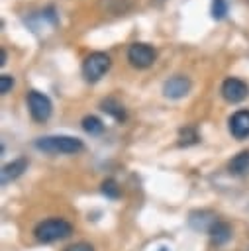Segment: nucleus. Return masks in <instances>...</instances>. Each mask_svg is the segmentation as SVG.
<instances>
[{"label":"nucleus","instance_id":"ddd939ff","mask_svg":"<svg viewBox=\"0 0 249 251\" xmlns=\"http://www.w3.org/2000/svg\"><path fill=\"white\" fill-rule=\"evenodd\" d=\"M82 129L86 133H90V135H100L104 131V124L96 116H84L82 118Z\"/></svg>","mask_w":249,"mask_h":251},{"label":"nucleus","instance_id":"2eb2a0df","mask_svg":"<svg viewBox=\"0 0 249 251\" xmlns=\"http://www.w3.org/2000/svg\"><path fill=\"white\" fill-rule=\"evenodd\" d=\"M227 14V2L225 0H212V18L222 20Z\"/></svg>","mask_w":249,"mask_h":251},{"label":"nucleus","instance_id":"39448f33","mask_svg":"<svg viewBox=\"0 0 249 251\" xmlns=\"http://www.w3.org/2000/svg\"><path fill=\"white\" fill-rule=\"evenodd\" d=\"M27 108H29V114L35 122H47L51 112H53V104H51L49 96L39 92V90L27 92Z\"/></svg>","mask_w":249,"mask_h":251},{"label":"nucleus","instance_id":"f8f14e48","mask_svg":"<svg viewBox=\"0 0 249 251\" xmlns=\"http://www.w3.org/2000/svg\"><path fill=\"white\" fill-rule=\"evenodd\" d=\"M100 108H102L106 114H110L112 118H116L118 122H124V120H125V110H124V106H122L116 98H106V100H102V102H100Z\"/></svg>","mask_w":249,"mask_h":251},{"label":"nucleus","instance_id":"0eeeda50","mask_svg":"<svg viewBox=\"0 0 249 251\" xmlns=\"http://www.w3.org/2000/svg\"><path fill=\"white\" fill-rule=\"evenodd\" d=\"M190 88H192V82L184 75H174V76H171L169 80L163 82V94L167 98H173V100L184 98L190 92Z\"/></svg>","mask_w":249,"mask_h":251},{"label":"nucleus","instance_id":"a211bd4d","mask_svg":"<svg viewBox=\"0 0 249 251\" xmlns=\"http://www.w3.org/2000/svg\"><path fill=\"white\" fill-rule=\"evenodd\" d=\"M65 251H94V247L90 245V243H84V241H80V243H75V245H69Z\"/></svg>","mask_w":249,"mask_h":251},{"label":"nucleus","instance_id":"7ed1b4c3","mask_svg":"<svg viewBox=\"0 0 249 251\" xmlns=\"http://www.w3.org/2000/svg\"><path fill=\"white\" fill-rule=\"evenodd\" d=\"M110 67H112V59H110L108 53H104V51H92L82 61V76L88 82H96V80H100L110 71Z\"/></svg>","mask_w":249,"mask_h":251},{"label":"nucleus","instance_id":"20e7f679","mask_svg":"<svg viewBox=\"0 0 249 251\" xmlns=\"http://www.w3.org/2000/svg\"><path fill=\"white\" fill-rule=\"evenodd\" d=\"M157 59V51L149 43H131L127 49V61L135 69H149Z\"/></svg>","mask_w":249,"mask_h":251},{"label":"nucleus","instance_id":"f03ea898","mask_svg":"<svg viewBox=\"0 0 249 251\" xmlns=\"http://www.w3.org/2000/svg\"><path fill=\"white\" fill-rule=\"evenodd\" d=\"M73 233V226L63 218H49L35 226L33 235L41 243H53L59 239H65Z\"/></svg>","mask_w":249,"mask_h":251},{"label":"nucleus","instance_id":"9d476101","mask_svg":"<svg viewBox=\"0 0 249 251\" xmlns=\"http://www.w3.org/2000/svg\"><path fill=\"white\" fill-rule=\"evenodd\" d=\"M229 173L235 176H243L249 173V151H239L227 165Z\"/></svg>","mask_w":249,"mask_h":251},{"label":"nucleus","instance_id":"9b49d317","mask_svg":"<svg viewBox=\"0 0 249 251\" xmlns=\"http://www.w3.org/2000/svg\"><path fill=\"white\" fill-rule=\"evenodd\" d=\"M210 237H212V241L216 245H222V243H225L231 237V227L225 222H212V226H210Z\"/></svg>","mask_w":249,"mask_h":251},{"label":"nucleus","instance_id":"4468645a","mask_svg":"<svg viewBox=\"0 0 249 251\" xmlns=\"http://www.w3.org/2000/svg\"><path fill=\"white\" fill-rule=\"evenodd\" d=\"M178 139H180V141H178L180 145H192V143L198 141V133H196L194 127L186 126V127H182V129L178 131Z\"/></svg>","mask_w":249,"mask_h":251},{"label":"nucleus","instance_id":"f3484780","mask_svg":"<svg viewBox=\"0 0 249 251\" xmlns=\"http://www.w3.org/2000/svg\"><path fill=\"white\" fill-rule=\"evenodd\" d=\"M12 86H14L12 75H0V94H8Z\"/></svg>","mask_w":249,"mask_h":251},{"label":"nucleus","instance_id":"dca6fc26","mask_svg":"<svg viewBox=\"0 0 249 251\" xmlns=\"http://www.w3.org/2000/svg\"><path fill=\"white\" fill-rule=\"evenodd\" d=\"M102 192H104L108 198H118V196H120V186H118L116 180L108 178V180L102 182Z\"/></svg>","mask_w":249,"mask_h":251},{"label":"nucleus","instance_id":"6ab92c4d","mask_svg":"<svg viewBox=\"0 0 249 251\" xmlns=\"http://www.w3.org/2000/svg\"><path fill=\"white\" fill-rule=\"evenodd\" d=\"M4 65H6V51L0 49V67H4Z\"/></svg>","mask_w":249,"mask_h":251},{"label":"nucleus","instance_id":"6e6552de","mask_svg":"<svg viewBox=\"0 0 249 251\" xmlns=\"http://www.w3.org/2000/svg\"><path fill=\"white\" fill-rule=\"evenodd\" d=\"M229 131L235 139L249 137V110H237L229 118Z\"/></svg>","mask_w":249,"mask_h":251},{"label":"nucleus","instance_id":"423d86ee","mask_svg":"<svg viewBox=\"0 0 249 251\" xmlns=\"http://www.w3.org/2000/svg\"><path fill=\"white\" fill-rule=\"evenodd\" d=\"M220 92H222V96H224L225 102L237 104V102H241V100H245V98L249 96V86H247V82H243L241 78L227 76V78L222 82Z\"/></svg>","mask_w":249,"mask_h":251},{"label":"nucleus","instance_id":"1a4fd4ad","mask_svg":"<svg viewBox=\"0 0 249 251\" xmlns=\"http://www.w3.org/2000/svg\"><path fill=\"white\" fill-rule=\"evenodd\" d=\"M25 169H27V159H25V157H20V159H16V161L4 165V167H2V184H6V182H10V180L18 178Z\"/></svg>","mask_w":249,"mask_h":251},{"label":"nucleus","instance_id":"f257e3e1","mask_svg":"<svg viewBox=\"0 0 249 251\" xmlns=\"http://www.w3.org/2000/svg\"><path fill=\"white\" fill-rule=\"evenodd\" d=\"M35 147L43 153H51V155H57V153H67V155H73V153H78L84 149L82 141L78 137H71V135H45V137H39L35 139Z\"/></svg>","mask_w":249,"mask_h":251}]
</instances>
